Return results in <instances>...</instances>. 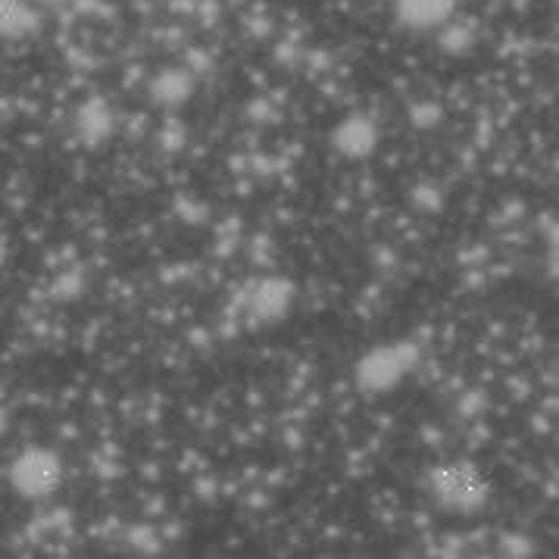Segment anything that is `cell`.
Wrapping results in <instances>:
<instances>
[{
	"label": "cell",
	"instance_id": "6da1fadb",
	"mask_svg": "<svg viewBox=\"0 0 559 559\" xmlns=\"http://www.w3.org/2000/svg\"><path fill=\"white\" fill-rule=\"evenodd\" d=\"M441 481V493L447 503H475L481 501V481L475 478V475H469V478H462L460 472H447Z\"/></svg>",
	"mask_w": 559,
	"mask_h": 559
},
{
	"label": "cell",
	"instance_id": "7a4b0ae2",
	"mask_svg": "<svg viewBox=\"0 0 559 559\" xmlns=\"http://www.w3.org/2000/svg\"><path fill=\"white\" fill-rule=\"evenodd\" d=\"M19 481L26 485V491H44V487H50L53 481H57V466H53L50 460L32 456V460H26V466H22Z\"/></svg>",
	"mask_w": 559,
	"mask_h": 559
}]
</instances>
